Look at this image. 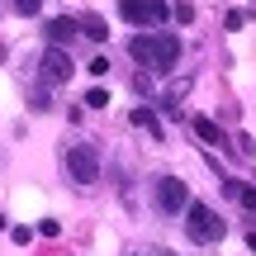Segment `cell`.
<instances>
[{
    "mask_svg": "<svg viewBox=\"0 0 256 256\" xmlns=\"http://www.w3.org/2000/svg\"><path fill=\"white\" fill-rule=\"evenodd\" d=\"M128 119H133L138 128H147V133H152L156 142H162V138H166V133H162V124H156V114H152V110H133V114H128Z\"/></svg>",
    "mask_w": 256,
    "mask_h": 256,
    "instance_id": "10",
    "label": "cell"
},
{
    "mask_svg": "<svg viewBox=\"0 0 256 256\" xmlns=\"http://www.w3.org/2000/svg\"><path fill=\"white\" fill-rule=\"evenodd\" d=\"M38 232H43V238H57V232H62V223H57V218H43V223H38Z\"/></svg>",
    "mask_w": 256,
    "mask_h": 256,
    "instance_id": "15",
    "label": "cell"
},
{
    "mask_svg": "<svg viewBox=\"0 0 256 256\" xmlns=\"http://www.w3.org/2000/svg\"><path fill=\"white\" fill-rule=\"evenodd\" d=\"M0 228H5V214H0Z\"/></svg>",
    "mask_w": 256,
    "mask_h": 256,
    "instance_id": "17",
    "label": "cell"
},
{
    "mask_svg": "<svg viewBox=\"0 0 256 256\" xmlns=\"http://www.w3.org/2000/svg\"><path fill=\"white\" fill-rule=\"evenodd\" d=\"M194 133H200L209 147H223V133H218V124H214V119H194Z\"/></svg>",
    "mask_w": 256,
    "mask_h": 256,
    "instance_id": "11",
    "label": "cell"
},
{
    "mask_svg": "<svg viewBox=\"0 0 256 256\" xmlns=\"http://www.w3.org/2000/svg\"><path fill=\"white\" fill-rule=\"evenodd\" d=\"M66 171H72V180L95 185L100 180V152H95L90 142H72L66 147Z\"/></svg>",
    "mask_w": 256,
    "mask_h": 256,
    "instance_id": "3",
    "label": "cell"
},
{
    "mask_svg": "<svg viewBox=\"0 0 256 256\" xmlns=\"http://www.w3.org/2000/svg\"><path fill=\"white\" fill-rule=\"evenodd\" d=\"M72 38H76V19H52V24H48V43H52V48H62V43H72Z\"/></svg>",
    "mask_w": 256,
    "mask_h": 256,
    "instance_id": "7",
    "label": "cell"
},
{
    "mask_svg": "<svg viewBox=\"0 0 256 256\" xmlns=\"http://www.w3.org/2000/svg\"><path fill=\"white\" fill-rule=\"evenodd\" d=\"M119 14L128 19V24H138V28H147V24H166L171 19V5L166 0H119Z\"/></svg>",
    "mask_w": 256,
    "mask_h": 256,
    "instance_id": "4",
    "label": "cell"
},
{
    "mask_svg": "<svg viewBox=\"0 0 256 256\" xmlns=\"http://www.w3.org/2000/svg\"><path fill=\"white\" fill-rule=\"evenodd\" d=\"M185 204H190V190H185V180H176V176H162V180H156V209H162V214H185Z\"/></svg>",
    "mask_w": 256,
    "mask_h": 256,
    "instance_id": "5",
    "label": "cell"
},
{
    "mask_svg": "<svg viewBox=\"0 0 256 256\" xmlns=\"http://www.w3.org/2000/svg\"><path fill=\"white\" fill-rule=\"evenodd\" d=\"M185 228H190V238H194V242H218L223 232H228V223H223L218 214L209 209V204L190 200V204H185Z\"/></svg>",
    "mask_w": 256,
    "mask_h": 256,
    "instance_id": "2",
    "label": "cell"
},
{
    "mask_svg": "<svg viewBox=\"0 0 256 256\" xmlns=\"http://www.w3.org/2000/svg\"><path fill=\"white\" fill-rule=\"evenodd\" d=\"M10 5H14L19 14H38V5H43V0H10Z\"/></svg>",
    "mask_w": 256,
    "mask_h": 256,
    "instance_id": "13",
    "label": "cell"
},
{
    "mask_svg": "<svg viewBox=\"0 0 256 256\" xmlns=\"http://www.w3.org/2000/svg\"><path fill=\"white\" fill-rule=\"evenodd\" d=\"M10 238H14L19 247H24V242H34V228H24V223H19V228H10Z\"/></svg>",
    "mask_w": 256,
    "mask_h": 256,
    "instance_id": "14",
    "label": "cell"
},
{
    "mask_svg": "<svg viewBox=\"0 0 256 256\" xmlns=\"http://www.w3.org/2000/svg\"><path fill=\"white\" fill-rule=\"evenodd\" d=\"M86 104H90V110H104V104H110V90H104V86H90V90H86Z\"/></svg>",
    "mask_w": 256,
    "mask_h": 256,
    "instance_id": "12",
    "label": "cell"
},
{
    "mask_svg": "<svg viewBox=\"0 0 256 256\" xmlns=\"http://www.w3.org/2000/svg\"><path fill=\"white\" fill-rule=\"evenodd\" d=\"M128 52L142 66H152V72H171L180 62V38L176 34H147V38L138 34V38H128Z\"/></svg>",
    "mask_w": 256,
    "mask_h": 256,
    "instance_id": "1",
    "label": "cell"
},
{
    "mask_svg": "<svg viewBox=\"0 0 256 256\" xmlns=\"http://www.w3.org/2000/svg\"><path fill=\"white\" fill-rule=\"evenodd\" d=\"M223 190H228L247 214H256V190H252V185H242V180H223Z\"/></svg>",
    "mask_w": 256,
    "mask_h": 256,
    "instance_id": "8",
    "label": "cell"
},
{
    "mask_svg": "<svg viewBox=\"0 0 256 256\" xmlns=\"http://www.w3.org/2000/svg\"><path fill=\"white\" fill-rule=\"evenodd\" d=\"M66 76H72V57L62 52V48H48L43 52V81H66Z\"/></svg>",
    "mask_w": 256,
    "mask_h": 256,
    "instance_id": "6",
    "label": "cell"
},
{
    "mask_svg": "<svg viewBox=\"0 0 256 256\" xmlns=\"http://www.w3.org/2000/svg\"><path fill=\"white\" fill-rule=\"evenodd\" d=\"M76 28H81L86 38H95V43H104V38H110V24H104L100 14H86V19H81V24H76Z\"/></svg>",
    "mask_w": 256,
    "mask_h": 256,
    "instance_id": "9",
    "label": "cell"
},
{
    "mask_svg": "<svg viewBox=\"0 0 256 256\" xmlns=\"http://www.w3.org/2000/svg\"><path fill=\"white\" fill-rule=\"evenodd\" d=\"M86 72H90V76H104V72H110V57H95V62L86 66Z\"/></svg>",
    "mask_w": 256,
    "mask_h": 256,
    "instance_id": "16",
    "label": "cell"
}]
</instances>
